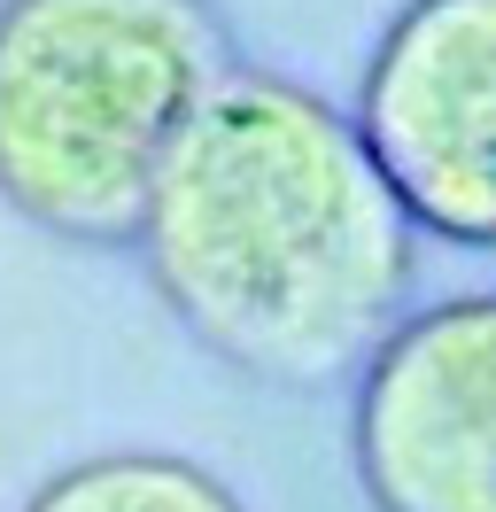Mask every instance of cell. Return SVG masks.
Listing matches in <instances>:
<instances>
[{
  "mask_svg": "<svg viewBox=\"0 0 496 512\" xmlns=\"http://www.w3.org/2000/svg\"><path fill=\"white\" fill-rule=\"evenodd\" d=\"M419 225L357 117L233 63L155 163L132 249L179 326L279 388L349 381L396 326Z\"/></svg>",
  "mask_w": 496,
  "mask_h": 512,
  "instance_id": "obj_1",
  "label": "cell"
},
{
  "mask_svg": "<svg viewBox=\"0 0 496 512\" xmlns=\"http://www.w3.org/2000/svg\"><path fill=\"white\" fill-rule=\"evenodd\" d=\"M225 70L210 0H0V202L78 249H124Z\"/></svg>",
  "mask_w": 496,
  "mask_h": 512,
  "instance_id": "obj_2",
  "label": "cell"
},
{
  "mask_svg": "<svg viewBox=\"0 0 496 512\" xmlns=\"http://www.w3.org/2000/svg\"><path fill=\"white\" fill-rule=\"evenodd\" d=\"M357 132L419 233L496 249V0H411L372 47Z\"/></svg>",
  "mask_w": 496,
  "mask_h": 512,
  "instance_id": "obj_3",
  "label": "cell"
},
{
  "mask_svg": "<svg viewBox=\"0 0 496 512\" xmlns=\"http://www.w3.org/2000/svg\"><path fill=\"white\" fill-rule=\"evenodd\" d=\"M349 443L372 512H496V295H450L380 334Z\"/></svg>",
  "mask_w": 496,
  "mask_h": 512,
  "instance_id": "obj_4",
  "label": "cell"
},
{
  "mask_svg": "<svg viewBox=\"0 0 496 512\" xmlns=\"http://www.w3.org/2000/svg\"><path fill=\"white\" fill-rule=\"evenodd\" d=\"M24 512H241V497L171 450H109L62 466Z\"/></svg>",
  "mask_w": 496,
  "mask_h": 512,
  "instance_id": "obj_5",
  "label": "cell"
}]
</instances>
